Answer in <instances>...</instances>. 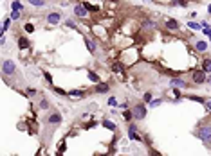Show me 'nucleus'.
Here are the masks:
<instances>
[{
    "label": "nucleus",
    "mask_w": 211,
    "mask_h": 156,
    "mask_svg": "<svg viewBox=\"0 0 211 156\" xmlns=\"http://www.w3.org/2000/svg\"><path fill=\"white\" fill-rule=\"evenodd\" d=\"M191 81H193L195 85H204V83H208L206 72H204V70H197V72H193V76H191Z\"/></svg>",
    "instance_id": "nucleus-1"
},
{
    "label": "nucleus",
    "mask_w": 211,
    "mask_h": 156,
    "mask_svg": "<svg viewBox=\"0 0 211 156\" xmlns=\"http://www.w3.org/2000/svg\"><path fill=\"white\" fill-rule=\"evenodd\" d=\"M15 70H16L15 63H13L11 59H6V61H4V65H2V72H4L6 76H13V74H15Z\"/></svg>",
    "instance_id": "nucleus-2"
},
{
    "label": "nucleus",
    "mask_w": 211,
    "mask_h": 156,
    "mask_svg": "<svg viewBox=\"0 0 211 156\" xmlns=\"http://www.w3.org/2000/svg\"><path fill=\"white\" fill-rule=\"evenodd\" d=\"M132 113H134V117H135L137 120H143V119L146 117V108L143 106V104H137V106L134 108V111H132Z\"/></svg>",
    "instance_id": "nucleus-3"
},
{
    "label": "nucleus",
    "mask_w": 211,
    "mask_h": 156,
    "mask_svg": "<svg viewBox=\"0 0 211 156\" xmlns=\"http://www.w3.org/2000/svg\"><path fill=\"white\" fill-rule=\"evenodd\" d=\"M197 135L200 136L202 140H209L211 138V126H206V128H200L197 131Z\"/></svg>",
    "instance_id": "nucleus-4"
},
{
    "label": "nucleus",
    "mask_w": 211,
    "mask_h": 156,
    "mask_svg": "<svg viewBox=\"0 0 211 156\" xmlns=\"http://www.w3.org/2000/svg\"><path fill=\"white\" fill-rule=\"evenodd\" d=\"M74 13H76V16H80V18H85L87 13H88V9L83 6V4H78V6L74 7Z\"/></svg>",
    "instance_id": "nucleus-5"
},
{
    "label": "nucleus",
    "mask_w": 211,
    "mask_h": 156,
    "mask_svg": "<svg viewBox=\"0 0 211 156\" xmlns=\"http://www.w3.org/2000/svg\"><path fill=\"white\" fill-rule=\"evenodd\" d=\"M110 68H112V72H114V74H117L119 77H124V70H123V65H121V63H112V66H110Z\"/></svg>",
    "instance_id": "nucleus-6"
},
{
    "label": "nucleus",
    "mask_w": 211,
    "mask_h": 156,
    "mask_svg": "<svg viewBox=\"0 0 211 156\" xmlns=\"http://www.w3.org/2000/svg\"><path fill=\"white\" fill-rule=\"evenodd\" d=\"M49 124H52V126L61 124V115H60V113H52L51 117H49Z\"/></svg>",
    "instance_id": "nucleus-7"
},
{
    "label": "nucleus",
    "mask_w": 211,
    "mask_h": 156,
    "mask_svg": "<svg viewBox=\"0 0 211 156\" xmlns=\"http://www.w3.org/2000/svg\"><path fill=\"white\" fill-rule=\"evenodd\" d=\"M110 90V86L107 85V83H98V85H96V92L98 93H107Z\"/></svg>",
    "instance_id": "nucleus-8"
},
{
    "label": "nucleus",
    "mask_w": 211,
    "mask_h": 156,
    "mask_svg": "<svg viewBox=\"0 0 211 156\" xmlns=\"http://www.w3.org/2000/svg\"><path fill=\"white\" fill-rule=\"evenodd\" d=\"M60 18H61V16H60V13H51L49 16H47V22H49V23H52V25H56V23L60 22Z\"/></svg>",
    "instance_id": "nucleus-9"
},
{
    "label": "nucleus",
    "mask_w": 211,
    "mask_h": 156,
    "mask_svg": "<svg viewBox=\"0 0 211 156\" xmlns=\"http://www.w3.org/2000/svg\"><path fill=\"white\" fill-rule=\"evenodd\" d=\"M170 85L179 86V88H186V81H182V79H179V77H173V79H170Z\"/></svg>",
    "instance_id": "nucleus-10"
},
{
    "label": "nucleus",
    "mask_w": 211,
    "mask_h": 156,
    "mask_svg": "<svg viewBox=\"0 0 211 156\" xmlns=\"http://www.w3.org/2000/svg\"><path fill=\"white\" fill-rule=\"evenodd\" d=\"M85 45L88 47V52H90V54H94V52H96V43L92 41L88 36H85Z\"/></svg>",
    "instance_id": "nucleus-11"
},
{
    "label": "nucleus",
    "mask_w": 211,
    "mask_h": 156,
    "mask_svg": "<svg viewBox=\"0 0 211 156\" xmlns=\"http://www.w3.org/2000/svg\"><path fill=\"white\" fill-rule=\"evenodd\" d=\"M157 27V23L153 20H143V29H146V31H152V29Z\"/></svg>",
    "instance_id": "nucleus-12"
},
{
    "label": "nucleus",
    "mask_w": 211,
    "mask_h": 156,
    "mask_svg": "<svg viewBox=\"0 0 211 156\" xmlns=\"http://www.w3.org/2000/svg\"><path fill=\"white\" fill-rule=\"evenodd\" d=\"M87 92H81V90H72V92H69V97H74V99H81V97H85Z\"/></svg>",
    "instance_id": "nucleus-13"
},
{
    "label": "nucleus",
    "mask_w": 211,
    "mask_h": 156,
    "mask_svg": "<svg viewBox=\"0 0 211 156\" xmlns=\"http://www.w3.org/2000/svg\"><path fill=\"white\" fill-rule=\"evenodd\" d=\"M128 133H130V138H134V140H141V136H137V131H135V126H134V124L128 126Z\"/></svg>",
    "instance_id": "nucleus-14"
},
{
    "label": "nucleus",
    "mask_w": 211,
    "mask_h": 156,
    "mask_svg": "<svg viewBox=\"0 0 211 156\" xmlns=\"http://www.w3.org/2000/svg\"><path fill=\"white\" fill-rule=\"evenodd\" d=\"M166 27H168V29H173V31H177V29H179V22L173 20V18H170V20L166 22Z\"/></svg>",
    "instance_id": "nucleus-15"
},
{
    "label": "nucleus",
    "mask_w": 211,
    "mask_h": 156,
    "mask_svg": "<svg viewBox=\"0 0 211 156\" xmlns=\"http://www.w3.org/2000/svg\"><path fill=\"white\" fill-rule=\"evenodd\" d=\"M202 70L204 72H211V59H204L202 61Z\"/></svg>",
    "instance_id": "nucleus-16"
},
{
    "label": "nucleus",
    "mask_w": 211,
    "mask_h": 156,
    "mask_svg": "<svg viewBox=\"0 0 211 156\" xmlns=\"http://www.w3.org/2000/svg\"><path fill=\"white\" fill-rule=\"evenodd\" d=\"M195 49L198 50V52H206V49H208V45H206V43H204V41H197Z\"/></svg>",
    "instance_id": "nucleus-17"
},
{
    "label": "nucleus",
    "mask_w": 211,
    "mask_h": 156,
    "mask_svg": "<svg viewBox=\"0 0 211 156\" xmlns=\"http://www.w3.org/2000/svg\"><path fill=\"white\" fill-rule=\"evenodd\" d=\"M18 47H20V49H27V47H29V41H27L25 38H20V40H18Z\"/></svg>",
    "instance_id": "nucleus-18"
},
{
    "label": "nucleus",
    "mask_w": 211,
    "mask_h": 156,
    "mask_svg": "<svg viewBox=\"0 0 211 156\" xmlns=\"http://www.w3.org/2000/svg\"><path fill=\"white\" fill-rule=\"evenodd\" d=\"M11 9H13V11H22L24 7H22L20 2H13V4H11Z\"/></svg>",
    "instance_id": "nucleus-19"
},
{
    "label": "nucleus",
    "mask_w": 211,
    "mask_h": 156,
    "mask_svg": "<svg viewBox=\"0 0 211 156\" xmlns=\"http://www.w3.org/2000/svg\"><path fill=\"white\" fill-rule=\"evenodd\" d=\"M29 4H33L36 7H42V6H45V0H29Z\"/></svg>",
    "instance_id": "nucleus-20"
},
{
    "label": "nucleus",
    "mask_w": 211,
    "mask_h": 156,
    "mask_svg": "<svg viewBox=\"0 0 211 156\" xmlns=\"http://www.w3.org/2000/svg\"><path fill=\"white\" fill-rule=\"evenodd\" d=\"M88 77H90L92 83H99V77H98V74H94V72H88Z\"/></svg>",
    "instance_id": "nucleus-21"
},
{
    "label": "nucleus",
    "mask_w": 211,
    "mask_h": 156,
    "mask_svg": "<svg viewBox=\"0 0 211 156\" xmlns=\"http://www.w3.org/2000/svg\"><path fill=\"white\" fill-rule=\"evenodd\" d=\"M123 117H124V120H126V122H130L132 119H134V113H132V111H124Z\"/></svg>",
    "instance_id": "nucleus-22"
},
{
    "label": "nucleus",
    "mask_w": 211,
    "mask_h": 156,
    "mask_svg": "<svg viewBox=\"0 0 211 156\" xmlns=\"http://www.w3.org/2000/svg\"><path fill=\"white\" fill-rule=\"evenodd\" d=\"M40 108H42V110H49V102H47V99L40 100Z\"/></svg>",
    "instance_id": "nucleus-23"
},
{
    "label": "nucleus",
    "mask_w": 211,
    "mask_h": 156,
    "mask_svg": "<svg viewBox=\"0 0 211 156\" xmlns=\"http://www.w3.org/2000/svg\"><path fill=\"white\" fill-rule=\"evenodd\" d=\"M25 95H27V97H34V95H36V90H34V88H27Z\"/></svg>",
    "instance_id": "nucleus-24"
},
{
    "label": "nucleus",
    "mask_w": 211,
    "mask_h": 156,
    "mask_svg": "<svg viewBox=\"0 0 211 156\" xmlns=\"http://www.w3.org/2000/svg\"><path fill=\"white\" fill-rule=\"evenodd\" d=\"M103 126H105V128H108V129H112V131L116 129V126H114L112 122H108V120H103Z\"/></svg>",
    "instance_id": "nucleus-25"
},
{
    "label": "nucleus",
    "mask_w": 211,
    "mask_h": 156,
    "mask_svg": "<svg viewBox=\"0 0 211 156\" xmlns=\"http://www.w3.org/2000/svg\"><path fill=\"white\" fill-rule=\"evenodd\" d=\"M9 23H11V18H6V20H4V27H2V32H6V29L9 27Z\"/></svg>",
    "instance_id": "nucleus-26"
},
{
    "label": "nucleus",
    "mask_w": 211,
    "mask_h": 156,
    "mask_svg": "<svg viewBox=\"0 0 211 156\" xmlns=\"http://www.w3.org/2000/svg\"><path fill=\"white\" fill-rule=\"evenodd\" d=\"M20 16V11H11V20H16Z\"/></svg>",
    "instance_id": "nucleus-27"
},
{
    "label": "nucleus",
    "mask_w": 211,
    "mask_h": 156,
    "mask_svg": "<svg viewBox=\"0 0 211 156\" xmlns=\"http://www.w3.org/2000/svg\"><path fill=\"white\" fill-rule=\"evenodd\" d=\"M161 102H162L161 99H157V100H150V106H152V108H155V106H159Z\"/></svg>",
    "instance_id": "nucleus-28"
},
{
    "label": "nucleus",
    "mask_w": 211,
    "mask_h": 156,
    "mask_svg": "<svg viewBox=\"0 0 211 156\" xmlns=\"http://www.w3.org/2000/svg\"><path fill=\"white\" fill-rule=\"evenodd\" d=\"M108 104H110V106H114V108H116V106H117V100L114 99V97H110V99H108Z\"/></svg>",
    "instance_id": "nucleus-29"
},
{
    "label": "nucleus",
    "mask_w": 211,
    "mask_h": 156,
    "mask_svg": "<svg viewBox=\"0 0 211 156\" xmlns=\"http://www.w3.org/2000/svg\"><path fill=\"white\" fill-rule=\"evenodd\" d=\"M188 25H189L191 29H200V25H198V23H195V22H189Z\"/></svg>",
    "instance_id": "nucleus-30"
},
{
    "label": "nucleus",
    "mask_w": 211,
    "mask_h": 156,
    "mask_svg": "<svg viewBox=\"0 0 211 156\" xmlns=\"http://www.w3.org/2000/svg\"><path fill=\"white\" fill-rule=\"evenodd\" d=\"M65 25H67V27H76L74 20H67V22H65Z\"/></svg>",
    "instance_id": "nucleus-31"
},
{
    "label": "nucleus",
    "mask_w": 211,
    "mask_h": 156,
    "mask_svg": "<svg viewBox=\"0 0 211 156\" xmlns=\"http://www.w3.org/2000/svg\"><path fill=\"white\" fill-rule=\"evenodd\" d=\"M54 92L58 93V95H69V93H65L63 90H61V88H54Z\"/></svg>",
    "instance_id": "nucleus-32"
},
{
    "label": "nucleus",
    "mask_w": 211,
    "mask_h": 156,
    "mask_svg": "<svg viewBox=\"0 0 211 156\" xmlns=\"http://www.w3.org/2000/svg\"><path fill=\"white\" fill-rule=\"evenodd\" d=\"M44 76H45V79H47L49 83H52V77H51V74H49V72H44Z\"/></svg>",
    "instance_id": "nucleus-33"
},
{
    "label": "nucleus",
    "mask_w": 211,
    "mask_h": 156,
    "mask_svg": "<svg viewBox=\"0 0 211 156\" xmlns=\"http://www.w3.org/2000/svg\"><path fill=\"white\" fill-rule=\"evenodd\" d=\"M191 100H197V102H204V99H200V97H189Z\"/></svg>",
    "instance_id": "nucleus-34"
},
{
    "label": "nucleus",
    "mask_w": 211,
    "mask_h": 156,
    "mask_svg": "<svg viewBox=\"0 0 211 156\" xmlns=\"http://www.w3.org/2000/svg\"><path fill=\"white\" fill-rule=\"evenodd\" d=\"M206 106H208V110L211 111V102H206Z\"/></svg>",
    "instance_id": "nucleus-35"
},
{
    "label": "nucleus",
    "mask_w": 211,
    "mask_h": 156,
    "mask_svg": "<svg viewBox=\"0 0 211 156\" xmlns=\"http://www.w3.org/2000/svg\"><path fill=\"white\" fill-rule=\"evenodd\" d=\"M208 13H209V14H211V4H209V7H208Z\"/></svg>",
    "instance_id": "nucleus-36"
},
{
    "label": "nucleus",
    "mask_w": 211,
    "mask_h": 156,
    "mask_svg": "<svg viewBox=\"0 0 211 156\" xmlns=\"http://www.w3.org/2000/svg\"><path fill=\"white\" fill-rule=\"evenodd\" d=\"M208 83H209V85H211V76H209V77H208Z\"/></svg>",
    "instance_id": "nucleus-37"
}]
</instances>
